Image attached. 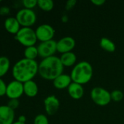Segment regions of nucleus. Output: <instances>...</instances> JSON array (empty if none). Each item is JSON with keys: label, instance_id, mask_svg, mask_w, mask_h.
<instances>
[{"label": "nucleus", "instance_id": "nucleus-20", "mask_svg": "<svg viewBox=\"0 0 124 124\" xmlns=\"http://www.w3.org/2000/svg\"><path fill=\"white\" fill-rule=\"evenodd\" d=\"M24 58L31 60H36V58L39 56L37 46H31L29 47H26L23 52Z\"/></svg>", "mask_w": 124, "mask_h": 124}, {"label": "nucleus", "instance_id": "nucleus-1", "mask_svg": "<svg viewBox=\"0 0 124 124\" xmlns=\"http://www.w3.org/2000/svg\"><path fill=\"white\" fill-rule=\"evenodd\" d=\"M39 64L36 60L23 58L17 61L12 68L14 80L24 84L33 78L38 73Z\"/></svg>", "mask_w": 124, "mask_h": 124}, {"label": "nucleus", "instance_id": "nucleus-18", "mask_svg": "<svg viewBox=\"0 0 124 124\" xmlns=\"http://www.w3.org/2000/svg\"><path fill=\"white\" fill-rule=\"evenodd\" d=\"M99 44H100V46L104 50H105L106 52L113 53L116 49V46H115V43L108 38H106V37L102 38Z\"/></svg>", "mask_w": 124, "mask_h": 124}, {"label": "nucleus", "instance_id": "nucleus-28", "mask_svg": "<svg viewBox=\"0 0 124 124\" xmlns=\"http://www.w3.org/2000/svg\"><path fill=\"white\" fill-rule=\"evenodd\" d=\"M10 12V9L8 7L6 6H3L0 7V15L1 16H5L7 15Z\"/></svg>", "mask_w": 124, "mask_h": 124}, {"label": "nucleus", "instance_id": "nucleus-3", "mask_svg": "<svg viewBox=\"0 0 124 124\" xmlns=\"http://www.w3.org/2000/svg\"><path fill=\"white\" fill-rule=\"evenodd\" d=\"M94 70L92 65L86 61H81L77 63L71 71L72 82L84 85L88 83L93 76Z\"/></svg>", "mask_w": 124, "mask_h": 124}, {"label": "nucleus", "instance_id": "nucleus-33", "mask_svg": "<svg viewBox=\"0 0 124 124\" xmlns=\"http://www.w3.org/2000/svg\"><path fill=\"white\" fill-rule=\"evenodd\" d=\"M1 0H0V3H1Z\"/></svg>", "mask_w": 124, "mask_h": 124}, {"label": "nucleus", "instance_id": "nucleus-22", "mask_svg": "<svg viewBox=\"0 0 124 124\" xmlns=\"http://www.w3.org/2000/svg\"><path fill=\"white\" fill-rule=\"evenodd\" d=\"M110 94L112 100L115 102H120L124 99V93L121 90H114L112 92H110Z\"/></svg>", "mask_w": 124, "mask_h": 124}, {"label": "nucleus", "instance_id": "nucleus-16", "mask_svg": "<svg viewBox=\"0 0 124 124\" xmlns=\"http://www.w3.org/2000/svg\"><path fill=\"white\" fill-rule=\"evenodd\" d=\"M23 92L24 94L29 97H36L39 92V88L37 83L33 80L25 82L23 84Z\"/></svg>", "mask_w": 124, "mask_h": 124}, {"label": "nucleus", "instance_id": "nucleus-10", "mask_svg": "<svg viewBox=\"0 0 124 124\" xmlns=\"http://www.w3.org/2000/svg\"><path fill=\"white\" fill-rule=\"evenodd\" d=\"M57 42V52L62 54L70 52L75 48L76 42L71 36H65Z\"/></svg>", "mask_w": 124, "mask_h": 124}, {"label": "nucleus", "instance_id": "nucleus-15", "mask_svg": "<svg viewBox=\"0 0 124 124\" xmlns=\"http://www.w3.org/2000/svg\"><path fill=\"white\" fill-rule=\"evenodd\" d=\"M69 95L74 100H80L84 94V89L83 85L72 82L67 89Z\"/></svg>", "mask_w": 124, "mask_h": 124}, {"label": "nucleus", "instance_id": "nucleus-11", "mask_svg": "<svg viewBox=\"0 0 124 124\" xmlns=\"http://www.w3.org/2000/svg\"><path fill=\"white\" fill-rule=\"evenodd\" d=\"M44 106L46 113L48 116H53L59 109L60 102L56 96L50 95L45 99Z\"/></svg>", "mask_w": 124, "mask_h": 124}, {"label": "nucleus", "instance_id": "nucleus-27", "mask_svg": "<svg viewBox=\"0 0 124 124\" xmlns=\"http://www.w3.org/2000/svg\"><path fill=\"white\" fill-rule=\"evenodd\" d=\"M77 4V1L76 0H69L67 4H66V9L67 10H71L72 9H73L75 6V4Z\"/></svg>", "mask_w": 124, "mask_h": 124}, {"label": "nucleus", "instance_id": "nucleus-24", "mask_svg": "<svg viewBox=\"0 0 124 124\" xmlns=\"http://www.w3.org/2000/svg\"><path fill=\"white\" fill-rule=\"evenodd\" d=\"M22 4L24 8L33 9L36 6H37V0H23Z\"/></svg>", "mask_w": 124, "mask_h": 124}, {"label": "nucleus", "instance_id": "nucleus-9", "mask_svg": "<svg viewBox=\"0 0 124 124\" xmlns=\"http://www.w3.org/2000/svg\"><path fill=\"white\" fill-rule=\"evenodd\" d=\"M23 84L16 80L10 81L7 86L6 96L10 99L18 100L23 94Z\"/></svg>", "mask_w": 124, "mask_h": 124}, {"label": "nucleus", "instance_id": "nucleus-26", "mask_svg": "<svg viewBox=\"0 0 124 124\" xmlns=\"http://www.w3.org/2000/svg\"><path fill=\"white\" fill-rule=\"evenodd\" d=\"M7 86V84H6L4 81L1 78H0V97H3L6 95Z\"/></svg>", "mask_w": 124, "mask_h": 124}, {"label": "nucleus", "instance_id": "nucleus-12", "mask_svg": "<svg viewBox=\"0 0 124 124\" xmlns=\"http://www.w3.org/2000/svg\"><path fill=\"white\" fill-rule=\"evenodd\" d=\"M15 110L7 105H0V124H12L15 122Z\"/></svg>", "mask_w": 124, "mask_h": 124}, {"label": "nucleus", "instance_id": "nucleus-2", "mask_svg": "<svg viewBox=\"0 0 124 124\" xmlns=\"http://www.w3.org/2000/svg\"><path fill=\"white\" fill-rule=\"evenodd\" d=\"M64 68L60 57L54 55L41 60L39 63L38 73L43 79L53 81L63 73Z\"/></svg>", "mask_w": 124, "mask_h": 124}, {"label": "nucleus", "instance_id": "nucleus-5", "mask_svg": "<svg viewBox=\"0 0 124 124\" xmlns=\"http://www.w3.org/2000/svg\"><path fill=\"white\" fill-rule=\"evenodd\" d=\"M91 98L96 105L102 107L107 105L112 100L110 92L100 86L92 89L91 92Z\"/></svg>", "mask_w": 124, "mask_h": 124}, {"label": "nucleus", "instance_id": "nucleus-13", "mask_svg": "<svg viewBox=\"0 0 124 124\" xmlns=\"http://www.w3.org/2000/svg\"><path fill=\"white\" fill-rule=\"evenodd\" d=\"M72 83V80L71 78L70 75L62 73L56 78L53 81V84L54 87L57 89H68L69 85Z\"/></svg>", "mask_w": 124, "mask_h": 124}, {"label": "nucleus", "instance_id": "nucleus-29", "mask_svg": "<svg viewBox=\"0 0 124 124\" xmlns=\"http://www.w3.org/2000/svg\"><path fill=\"white\" fill-rule=\"evenodd\" d=\"M91 3L96 6H102L105 3V0H91Z\"/></svg>", "mask_w": 124, "mask_h": 124}, {"label": "nucleus", "instance_id": "nucleus-31", "mask_svg": "<svg viewBox=\"0 0 124 124\" xmlns=\"http://www.w3.org/2000/svg\"><path fill=\"white\" fill-rule=\"evenodd\" d=\"M62 21H63L64 23H67V22L68 21V17H67V15H64V16L62 17Z\"/></svg>", "mask_w": 124, "mask_h": 124}, {"label": "nucleus", "instance_id": "nucleus-23", "mask_svg": "<svg viewBox=\"0 0 124 124\" xmlns=\"http://www.w3.org/2000/svg\"><path fill=\"white\" fill-rule=\"evenodd\" d=\"M34 124H49V120L45 115L39 114L34 118Z\"/></svg>", "mask_w": 124, "mask_h": 124}, {"label": "nucleus", "instance_id": "nucleus-21", "mask_svg": "<svg viewBox=\"0 0 124 124\" xmlns=\"http://www.w3.org/2000/svg\"><path fill=\"white\" fill-rule=\"evenodd\" d=\"M37 6L45 12H50L54 7V3L52 0H38Z\"/></svg>", "mask_w": 124, "mask_h": 124}, {"label": "nucleus", "instance_id": "nucleus-30", "mask_svg": "<svg viewBox=\"0 0 124 124\" xmlns=\"http://www.w3.org/2000/svg\"><path fill=\"white\" fill-rule=\"evenodd\" d=\"M18 121L20 122V123H23V124H26V118L25 116H20L18 118Z\"/></svg>", "mask_w": 124, "mask_h": 124}, {"label": "nucleus", "instance_id": "nucleus-7", "mask_svg": "<svg viewBox=\"0 0 124 124\" xmlns=\"http://www.w3.org/2000/svg\"><path fill=\"white\" fill-rule=\"evenodd\" d=\"M57 42L56 41L50 40L45 42H40L37 46L39 56L43 59L54 56L57 52Z\"/></svg>", "mask_w": 124, "mask_h": 124}, {"label": "nucleus", "instance_id": "nucleus-25", "mask_svg": "<svg viewBox=\"0 0 124 124\" xmlns=\"http://www.w3.org/2000/svg\"><path fill=\"white\" fill-rule=\"evenodd\" d=\"M20 105V102H19V100H17V99H12V100H9V101L7 102V106L9 108H10L12 110H15L18 108Z\"/></svg>", "mask_w": 124, "mask_h": 124}, {"label": "nucleus", "instance_id": "nucleus-4", "mask_svg": "<svg viewBox=\"0 0 124 124\" xmlns=\"http://www.w3.org/2000/svg\"><path fill=\"white\" fill-rule=\"evenodd\" d=\"M15 39L21 45L26 47L34 46L38 41L35 31L28 27H21L18 33L15 36Z\"/></svg>", "mask_w": 124, "mask_h": 124}, {"label": "nucleus", "instance_id": "nucleus-17", "mask_svg": "<svg viewBox=\"0 0 124 124\" xmlns=\"http://www.w3.org/2000/svg\"><path fill=\"white\" fill-rule=\"evenodd\" d=\"M60 60L64 67H72L76 65L77 56L74 52H70L62 54L60 57Z\"/></svg>", "mask_w": 124, "mask_h": 124}, {"label": "nucleus", "instance_id": "nucleus-6", "mask_svg": "<svg viewBox=\"0 0 124 124\" xmlns=\"http://www.w3.org/2000/svg\"><path fill=\"white\" fill-rule=\"evenodd\" d=\"M15 17L22 27L31 28L37 21V15L34 11L26 8L20 9L16 13Z\"/></svg>", "mask_w": 124, "mask_h": 124}, {"label": "nucleus", "instance_id": "nucleus-32", "mask_svg": "<svg viewBox=\"0 0 124 124\" xmlns=\"http://www.w3.org/2000/svg\"><path fill=\"white\" fill-rule=\"evenodd\" d=\"M12 124H23V123H20V122H19V121H15V122H14Z\"/></svg>", "mask_w": 124, "mask_h": 124}, {"label": "nucleus", "instance_id": "nucleus-14", "mask_svg": "<svg viewBox=\"0 0 124 124\" xmlns=\"http://www.w3.org/2000/svg\"><path fill=\"white\" fill-rule=\"evenodd\" d=\"M4 26L5 30L8 33H10L11 34H14L15 36L18 33V32L21 28L20 25L18 23V21L15 17H7L4 20Z\"/></svg>", "mask_w": 124, "mask_h": 124}, {"label": "nucleus", "instance_id": "nucleus-19", "mask_svg": "<svg viewBox=\"0 0 124 124\" xmlns=\"http://www.w3.org/2000/svg\"><path fill=\"white\" fill-rule=\"evenodd\" d=\"M10 68V61L7 57L0 56V78L4 76Z\"/></svg>", "mask_w": 124, "mask_h": 124}, {"label": "nucleus", "instance_id": "nucleus-8", "mask_svg": "<svg viewBox=\"0 0 124 124\" xmlns=\"http://www.w3.org/2000/svg\"><path fill=\"white\" fill-rule=\"evenodd\" d=\"M37 40L40 42H45L53 40L55 36L54 28L48 24H42L35 30Z\"/></svg>", "mask_w": 124, "mask_h": 124}]
</instances>
